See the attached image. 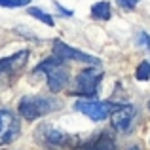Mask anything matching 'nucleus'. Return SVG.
<instances>
[{
    "label": "nucleus",
    "mask_w": 150,
    "mask_h": 150,
    "mask_svg": "<svg viewBox=\"0 0 150 150\" xmlns=\"http://www.w3.org/2000/svg\"><path fill=\"white\" fill-rule=\"evenodd\" d=\"M61 103L42 95H27L19 101V114L25 120H38L42 116H48L50 112L57 110Z\"/></svg>",
    "instance_id": "nucleus-1"
},
{
    "label": "nucleus",
    "mask_w": 150,
    "mask_h": 150,
    "mask_svg": "<svg viewBox=\"0 0 150 150\" xmlns=\"http://www.w3.org/2000/svg\"><path fill=\"white\" fill-rule=\"evenodd\" d=\"M36 141L46 150H72L76 139L53 125H42L36 131Z\"/></svg>",
    "instance_id": "nucleus-2"
},
{
    "label": "nucleus",
    "mask_w": 150,
    "mask_h": 150,
    "mask_svg": "<svg viewBox=\"0 0 150 150\" xmlns=\"http://www.w3.org/2000/svg\"><path fill=\"white\" fill-rule=\"evenodd\" d=\"M34 72H44L48 76V88L53 93L65 89V86L69 84V70L63 67V61L57 57H50L46 61H42L34 69Z\"/></svg>",
    "instance_id": "nucleus-3"
},
{
    "label": "nucleus",
    "mask_w": 150,
    "mask_h": 150,
    "mask_svg": "<svg viewBox=\"0 0 150 150\" xmlns=\"http://www.w3.org/2000/svg\"><path fill=\"white\" fill-rule=\"evenodd\" d=\"M76 110H80L82 114H86L88 118H91L93 122H103L110 116V112L114 110V105L108 101H93V99H82L76 103Z\"/></svg>",
    "instance_id": "nucleus-4"
},
{
    "label": "nucleus",
    "mask_w": 150,
    "mask_h": 150,
    "mask_svg": "<svg viewBox=\"0 0 150 150\" xmlns=\"http://www.w3.org/2000/svg\"><path fill=\"white\" fill-rule=\"evenodd\" d=\"M101 80H103L101 70H97V69L82 70V72L76 76V89H74V93L84 95L86 99H88V97H93L97 93V86H99Z\"/></svg>",
    "instance_id": "nucleus-5"
},
{
    "label": "nucleus",
    "mask_w": 150,
    "mask_h": 150,
    "mask_svg": "<svg viewBox=\"0 0 150 150\" xmlns=\"http://www.w3.org/2000/svg\"><path fill=\"white\" fill-rule=\"evenodd\" d=\"M53 53L61 61H80V63H91V65H99V59L93 57L89 53H84L80 50H74L70 46H67L65 42L55 40L53 42Z\"/></svg>",
    "instance_id": "nucleus-6"
},
{
    "label": "nucleus",
    "mask_w": 150,
    "mask_h": 150,
    "mask_svg": "<svg viewBox=\"0 0 150 150\" xmlns=\"http://www.w3.org/2000/svg\"><path fill=\"white\" fill-rule=\"evenodd\" d=\"M19 135V120L11 110L0 108V143H11Z\"/></svg>",
    "instance_id": "nucleus-7"
},
{
    "label": "nucleus",
    "mask_w": 150,
    "mask_h": 150,
    "mask_svg": "<svg viewBox=\"0 0 150 150\" xmlns=\"http://www.w3.org/2000/svg\"><path fill=\"white\" fill-rule=\"evenodd\" d=\"M112 125L114 129H118V131H127L129 127H131L133 120H135V108H133V105H120V106H114L112 112Z\"/></svg>",
    "instance_id": "nucleus-8"
},
{
    "label": "nucleus",
    "mask_w": 150,
    "mask_h": 150,
    "mask_svg": "<svg viewBox=\"0 0 150 150\" xmlns=\"http://www.w3.org/2000/svg\"><path fill=\"white\" fill-rule=\"evenodd\" d=\"M27 57H29V51H17V53L11 55V57L0 59V76H4V74H11V72H15L17 69H21V67L25 65Z\"/></svg>",
    "instance_id": "nucleus-9"
},
{
    "label": "nucleus",
    "mask_w": 150,
    "mask_h": 150,
    "mask_svg": "<svg viewBox=\"0 0 150 150\" xmlns=\"http://www.w3.org/2000/svg\"><path fill=\"white\" fill-rule=\"evenodd\" d=\"M86 150H116V143H114L108 135L101 133V135L97 137L91 144H88V148H86Z\"/></svg>",
    "instance_id": "nucleus-10"
},
{
    "label": "nucleus",
    "mask_w": 150,
    "mask_h": 150,
    "mask_svg": "<svg viewBox=\"0 0 150 150\" xmlns=\"http://www.w3.org/2000/svg\"><path fill=\"white\" fill-rule=\"evenodd\" d=\"M91 15L95 19H101V21L110 19V15H112L110 4L108 2H97V4H93V6H91Z\"/></svg>",
    "instance_id": "nucleus-11"
},
{
    "label": "nucleus",
    "mask_w": 150,
    "mask_h": 150,
    "mask_svg": "<svg viewBox=\"0 0 150 150\" xmlns=\"http://www.w3.org/2000/svg\"><path fill=\"white\" fill-rule=\"evenodd\" d=\"M27 13L33 15V17H34V19H38V21H42L44 25L53 27V17H51L50 13H46L44 10H40V8H29V10H27Z\"/></svg>",
    "instance_id": "nucleus-12"
},
{
    "label": "nucleus",
    "mask_w": 150,
    "mask_h": 150,
    "mask_svg": "<svg viewBox=\"0 0 150 150\" xmlns=\"http://www.w3.org/2000/svg\"><path fill=\"white\" fill-rule=\"evenodd\" d=\"M135 78L141 82H146L150 80V61H143L137 65V70H135Z\"/></svg>",
    "instance_id": "nucleus-13"
},
{
    "label": "nucleus",
    "mask_w": 150,
    "mask_h": 150,
    "mask_svg": "<svg viewBox=\"0 0 150 150\" xmlns=\"http://www.w3.org/2000/svg\"><path fill=\"white\" fill-rule=\"evenodd\" d=\"M30 0H0V6L2 8H23L29 6Z\"/></svg>",
    "instance_id": "nucleus-14"
},
{
    "label": "nucleus",
    "mask_w": 150,
    "mask_h": 150,
    "mask_svg": "<svg viewBox=\"0 0 150 150\" xmlns=\"http://www.w3.org/2000/svg\"><path fill=\"white\" fill-rule=\"evenodd\" d=\"M137 44L144 50H150V34L144 33V30H141V33L137 34Z\"/></svg>",
    "instance_id": "nucleus-15"
},
{
    "label": "nucleus",
    "mask_w": 150,
    "mask_h": 150,
    "mask_svg": "<svg viewBox=\"0 0 150 150\" xmlns=\"http://www.w3.org/2000/svg\"><path fill=\"white\" fill-rule=\"evenodd\" d=\"M139 2L141 0H118V4H120L122 8H125V10H133Z\"/></svg>",
    "instance_id": "nucleus-16"
},
{
    "label": "nucleus",
    "mask_w": 150,
    "mask_h": 150,
    "mask_svg": "<svg viewBox=\"0 0 150 150\" xmlns=\"http://www.w3.org/2000/svg\"><path fill=\"white\" fill-rule=\"evenodd\" d=\"M129 150H141L139 146H133V148H129Z\"/></svg>",
    "instance_id": "nucleus-17"
},
{
    "label": "nucleus",
    "mask_w": 150,
    "mask_h": 150,
    "mask_svg": "<svg viewBox=\"0 0 150 150\" xmlns=\"http://www.w3.org/2000/svg\"><path fill=\"white\" fill-rule=\"evenodd\" d=\"M148 106H150V101H148Z\"/></svg>",
    "instance_id": "nucleus-18"
}]
</instances>
